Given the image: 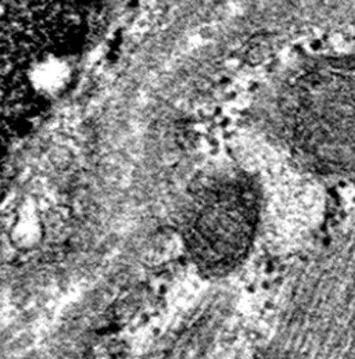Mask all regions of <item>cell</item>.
Returning a JSON list of instances; mask_svg holds the SVG:
<instances>
[{"mask_svg":"<svg viewBox=\"0 0 355 359\" xmlns=\"http://www.w3.org/2000/svg\"><path fill=\"white\" fill-rule=\"evenodd\" d=\"M257 222V200L248 183L222 180L200 193L189 214L187 244L210 273H225L246 255Z\"/></svg>","mask_w":355,"mask_h":359,"instance_id":"obj_2","label":"cell"},{"mask_svg":"<svg viewBox=\"0 0 355 359\" xmlns=\"http://www.w3.org/2000/svg\"><path fill=\"white\" fill-rule=\"evenodd\" d=\"M75 67L74 55L65 50H48L29 61L25 82L38 99H53L68 88Z\"/></svg>","mask_w":355,"mask_h":359,"instance_id":"obj_3","label":"cell"},{"mask_svg":"<svg viewBox=\"0 0 355 359\" xmlns=\"http://www.w3.org/2000/svg\"><path fill=\"white\" fill-rule=\"evenodd\" d=\"M297 156L329 177L355 175V55H330L301 69L288 97Z\"/></svg>","mask_w":355,"mask_h":359,"instance_id":"obj_1","label":"cell"}]
</instances>
